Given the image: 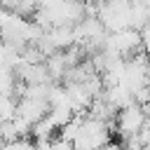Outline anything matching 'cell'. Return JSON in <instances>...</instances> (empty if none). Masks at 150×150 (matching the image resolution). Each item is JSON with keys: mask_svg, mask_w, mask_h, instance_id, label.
<instances>
[{"mask_svg": "<svg viewBox=\"0 0 150 150\" xmlns=\"http://www.w3.org/2000/svg\"><path fill=\"white\" fill-rule=\"evenodd\" d=\"M145 112H143V108L141 105H129V108H124V110H120L117 112V117H115V131L122 136V138H129V136H136L143 127H145Z\"/></svg>", "mask_w": 150, "mask_h": 150, "instance_id": "1", "label": "cell"}, {"mask_svg": "<svg viewBox=\"0 0 150 150\" xmlns=\"http://www.w3.org/2000/svg\"><path fill=\"white\" fill-rule=\"evenodd\" d=\"M16 115V98L14 96H0V122H7Z\"/></svg>", "mask_w": 150, "mask_h": 150, "instance_id": "2", "label": "cell"}, {"mask_svg": "<svg viewBox=\"0 0 150 150\" xmlns=\"http://www.w3.org/2000/svg\"><path fill=\"white\" fill-rule=\"evenodd\" d=\"M101 150H124V148H122L120 143H112V141H110V143H108V145H103Z\"/></svg>", "mask_w": 150, "mask_h": 150, "instance_id": "3", "label": "cell"}, {"mask_svg": "<svg viewBox=\"0 0 150 150\" xmlns=\"http://www.w3.org/2000/svg\"><path fill=\"white\" fill-rule=\"evenodd\" d=\"M148 9H150V2H148Z\"/></svg>", "mask_w": 150, "mask_h": 150, "instance_id": "4", "label": "cell"}]
</instances>
